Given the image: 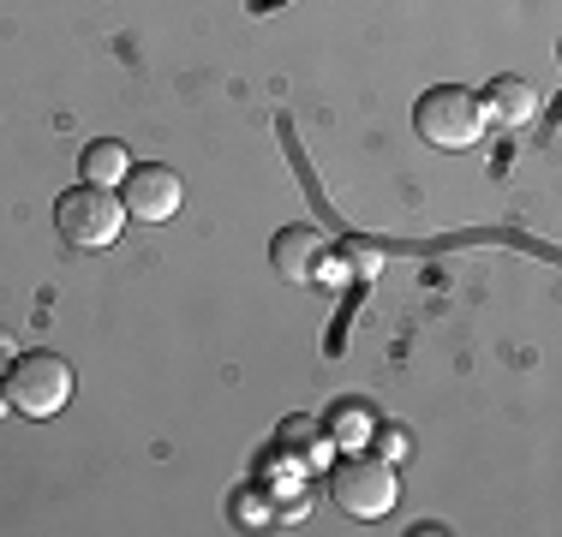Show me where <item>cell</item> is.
<instances>
[{
  "instance_id": "cell-1",
  "label": "cell",
  "mask_w": 562,
  "mask_h": 537,
  "mask_svg": "<svg viewBox=\"0 0 562 537\" xmlns=\"http://www.w3.org/2000/svg\"><path fill=\"white\" fill-rule=\"evenodd\" d=\"M485 126H491L485 102L467 84H431L413 102V132H419L425 144H437V150H473V144L485 138Z\"/></svg>"
},
{
  "instance_id": "cell-5",
  "label": "cell",
  "mask_w": 562,
  "mask_h": 537,
  "mask_svg": "<svg viewBox=\"0 0 562 537\" xmlns=\"http://www.w3.org/2000/svg\"><path fill=\"white\" fill-rule=\"evenodd\" d=\"M120 204H126V215H138V221H173L186 204V185L173 168H162V161H144V168H126Z\"/></svg>"
},
{
  "instance_id": "cell-4",
  "label": "cell",
  "mask_w": 562,
  "mask_h": 537,
  "mask_svg": "<svg viewBox=\"0 0 562 537\" xmlns=\"http://www.w3.org/2000/svg\"><path fill=\"white\" fill-rule=\"evenodd\" d=\"M55 227L72 251H109L120 239V227H126V204L109 185H78V192H60Z\"/></svg>"
},
{
  "instance_id": "cell-12",
  "label": "cell",
  "mask_w": 562,
  "mask_h": 537,
  "mask_svg": "<svg viewBox=\"0 0 562 537\" xmlns=\"http://www.w3.org/2000/svg\"><path fill=\"white\" fill-rule=\"evenodd\" d=\"M7 365H12V334L0 329V370H7Z\"/></svg>"
},
{
  "instance_id": "cell-2",
  "label": "cell",
  "mask_w": 562,
  "mask_h": 537,
  "mask_svg": "<svg viewBox=\"0 0 562 537\" xmlns=\"http://www.w3.org/2000/svg\"><path fill=\"white\" fill-rule=\"evenodd\" d=\"M401 483H395V460L383 454H347L329 466V502L353 519H383L395 507Z\"/></svg>"
},
{
  "instance_id": "cell-8",
  "label": "cell",
  "mask_w": 562,
  "mask_h": 537,
  "mask_svg": "<svg viewBox=\"0 0 562 537\" xmlns=\"http://www.w3.org/2000/svg\"><path fill=\"white\" fill-rule=\"evenodd\" d=\"M126 168H132V156H126V144L120 138H97V144H85V185H114L126 180Z\"/></svg>"
},
{
  "instance_id": "cell-10",
  "label": "cell",
  "mask_w": 562,
  "mask_h": 537,
  "mask_svg": "<svg viewBox=\"0 0 562 537\" xmlns=\"http://www.w3.org/2000/svg\"><path fill=\"white\" fill-rule=\"evenodd\" d=\"M281 436H293L300 448H317V424L312 419H288V424H281Z\"/></svg>"
},
{
  "instance_id": "cell-11",
  "label": "cell",
  "mask_w": 562,
  "mask_h": 537,
  "mask_svg": "<svg viewBox=\"0 0 562 537\" xmlns=\"http://www.w3.org/2000/svg\"><path fill=\"white\" fill-rule=\"evenodd\" d=\"M336 436H341V442H366L371 430H359V412H341V430H336Z\"/></svg>"
},
{
  "instance_id": "cell-9",
  "label": "cell",
  "mask_w": 562,
  "mask_h": 537,
  "mask_svg": "<svg viewBox=\"0 0 562 537\" xmlns=\"http://www.w3.org/2000/svg\"><path fill=\"white\" fill-rule=\"evenodd\" d=\"M378 454H383V460H401V454H407V436H401V424H383V430H378Z\"/></svg>"
},
{
  "instance_id": "cell-7",
  "label": "cell",
  "mask_w": 562,
  "mask_h": 537,
  "mask_svg": "<svg viewBox=\"0 0 562 537\" xmlns=\"http://www.w3.org/2000/svg\"><path fill=\"white\" fill-rule=\"evenodd\" d=\"M479 102H485V119H497V126H527L532 107H539V90L527 78H491Z\"/></svg>"
},
{
  "instance_id": "cell-6",
  "label": "cell",
  "mask_w": 562,
  "mask_h": 537,
  "mask_svg": "<svg viewBox=\"0 0 562 537\" xmlns=\"http://www.w3.org/2000/svg\"><path fill=\"white\" fill-rule=\"evenodd\" d=\"M270 263L288 281H317V268L329 263V239L317 227H281L276 245H270Z\"/></svg>"
},
{
  "instance_id": "cell-3",
  "label": "cell",
  "mask_w": 562,
  "mask_h": 537,
  "mask_svg": "<svg viewBox=\"0 0 562 537\" xmlns=\"http://www.w3.org/2000/svg\"><path fill=\"white\" fill-rule=\"evenodd\" d=\"M7 400L24 419H55L66 400H72V365H66L60 353H43V346H36V353H12Z\"/></svg>"
},
{
  "instance_id": "cell-13",
  "label": "cell",
  "mask_w": 562,
  "mask_h": 537,
  "mask_svg": "<svg viewBox=\"0 0 562 537\" xmlns=\"http://www.w3.org/2000/svg\"><path fill=\"white\" fill-rule=\"evenodd\" d=\"M7 412H12V400H7V388H0V419H7Z\"/></svg>"
}]
</instances>
